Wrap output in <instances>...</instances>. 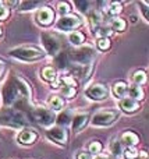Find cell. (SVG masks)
<instances>
[{
  "label": "cell",
  "mask_w": 149,
  "mask_h": 159,
  "mask_svg": "<svg viewBox=\"0 0 149 159\" xmlns=\"http://www.w3.org/2000/svg\"><path fill=\"white\" fill-rule=\"evenodd\" d=\"M49 106L52 110H61L64 107V101L61 96H52L49 101Z\"/></svg>",
  "instance_id": "d4e9b609"
},
{
  "label": "cell",
  "mask_w": 149,
  "mask_h": 159,
  "mask_svg": "<svg viewBox=\"0 0 149 159\" xmlns=\"http://www.w3.org/2000/svg\"><path fill=\"white\" fill-rule=\"evenodd\" d=\"M70 4L68 3H59V13L61 14V16H67V14L70 13Z\"/></svg>",
  "instance_id": "d6a6232c"
},
{
  "label": "cell",
  "mask_w": 149,
  "mask_h": 159,
  "mask_svg": "<svg viewBox=\"0 0 149 159\" xmlns=\"http://www.w3.org/2000/svg\"><path fill=\"white\" fill-rule=\"evenodd\" d=\"M0 7H2V2H0Z\"/></svg>",
  "instance_id": "b9f144b4"
},
{
  "label": "cell",
  "mask_w": 149,
  "mask_h": 159,
  "mask_svg": "<svg viewBox=\"0 0 149 159\" xmlns=\"http://www.w3.org/2000/svg\"><path fill=\"white\" fill-rule=\"evenodd\" d=\"M68 119H70V112H64L57 117V121L60 124H67L68 123Z\"/></svg>",
  "instance_id": "836d02e7"
},
{
  "label": "cell",
  "mask_w": 149,
  "mask_h": 159,
  "mask_svg": "<svg viewBox=\"0 0 149 159\" xmlns=\"http://www.w3.org/2000/svg\"><path fill=\"white\" fill-rule=\"evenodd\" d=\"M31 117L35 123L41 124L43 127H49L53 124V121L56 120V116L53 113V110L45 109V107H36V109L31 110Z\"/></svg>",
  "instance_id": "5b68a950"
},
{
  "label": "cell",
  "mask_w": 149,
  "mask_h": 159,
  "mask_svg": "<svg viewBox=\"0 0 149 159\" xmlns=\"http://www.w3.org/2000/svg\"><path fill=\"white\" fill-rule=\"evenodd\" d=\"M85 95L94 101H103L109 96V89L103 84H95L85 91Z\"/></svg>",
  "instance_id": "30bf717a"
},
{
  "label": "cell",
  "mask_w": 149,
  "mask_h": 159,
  "mask_svg": "<svg viewBox=\"0 0 149 159\" xmlns=\"http://www.w3.org/2000/svg\"><path fill=\"white\" fill-rule=\"evenodd\" d=\"M88 20H89L91 30L94 31V32H96L98 28L100 27V24H102V21H103V16H102V13H100V11L94 10V11H91V13H89Z\"/></svg>",
  "instance_id": "4fadbf2b"
},
{
  "label": "cell",
  "mask_w": 149,
  "mask_h": 159,
  "mask_svg": "<svg viewBox=\"0 0 149 159\" xmlns=\"http://www.w3.org/2000/svg\"><path fill=\"white\" fill-rule=\"evenodd\" d=\"M42 3L41 2H25L21 4V7H20V10L25 11V10H33L35 7H38V6H41Z\"/></svg>",
  "instance_id": "f546056e"
},
{
  "label": "cell",
  "mask_w": 149,
  "mask_h": 159,
  "mask_svg": "<svg viewBox=\"0 0 149 159\" xmlns=\"http://www.w3.org/2000/svg\"><path fill=\"white\" fill-rule=\"evenodd\" d=\"M3 95V105H17L20 107L25 106L27 101L31 95V89L28 84L20 77H11L7 80L2 91Z\"/></svg>",
  "instance_id": "6da1fadb"
},
{
  "label": "cell",
  "mask_w": 149,
  "mask_h": 159,
  "mask_svg": "<svg viewBox=\"0 0 149 159\" xmlns=\"http://www.w3.org/2000/svg\"><path fill=\"white\" fill-rule=\"evenodd\" d=\"M133 81L135 82V85H144L145 82L148 81V75H147V73L144 71V70H137L135 73L133 74Z\"/></svg>",
  "instance_id": "44dd1931"
},
{
  "label": "cell",
  "mask_w": 149,
  "mask_h": 159,
  "mask_svg": "<svg viewBox=\"0 0 149 159\" xmlns=\"http://www.w3.org/2000/svg\"><path fill=\"white\" fill-rule=\"evenodd\" d=\"M119 115L120 113L117 110H100V112L95 113V116L92 117V124L98 127L110 126L119 119Z\"/></svg>",
  "instance_id": "8992f818"
},
{
  "label": "cell",
  "mask_w": 149,
  "mask_h": 159,
  "mask_svg": "<svg viewBox=\"0 0 149 159\" xmlns=\"http://www.w3.org/2000/svg\"><path fill=\"white\" fill-rule=\"evenodd\" d=\"M121 143H124L127 147H135L139 143V137L134 131H125L121 135Z\"/></svg>",
  "instance_id": "2e32d148"
},
{
  "label": "cell",
  "mask_w": 149,
  "mask_h": 159,
  "mask_svg": "<svg viewBox=\"0 0 149 159\" xmlns=\"http://www.w3.org/2000/svg\"><path fill=\"white\" fill-rule=\"evenodd\" d=\"M98 48H99L100 50H109V48H110V39L107 38H102V39H98Z\"/></svg>",
  "instance_id": "1f68e13d"
},
{
  "label": "cell",
  "mask_w": 149,
  "mask_h": 159,
  "mask_svg": "<svg viewBox=\"0 0 149 159\" xmlns=\"http://www.w3.org/2000/svg\"><path fill=\"white\" fill-rule=\"evenodd\" d=\"M88 152H89V154H92V155L100 154V152H102V143H100V141H98V140L91 141V143H89V145H88Z\"/></svg>",
  "instance_id": "4316f807"
},
{
  "label": "cell",
  "mask_w": 149,
  "mask_h": 159,
  "mask_svg": "<svg viewBox=\"0 0 149 159\" xmlns=\"http://www.w3.org/2000/svg\"><path fill=\"white\" fill-rule=\"evenodd\" d=\"M112 30L116 31V32H124L125 28H127V21H125L124 18H121V17H117V18H114L113 21H112Z\"/></svg>",
  "instance_id": "ffe728a7"
},
{
  "label": "cell",
  "mask_w": 149,
  "mask_h": 159,
  "mask_svg": "<svg viewBox=\"0 0 149 159\" xmlns=\"http://www.w3.org/2000/svg\"><path fill=\"white\" fill-rule=\"evenodd\" d=\"M75 159H92V154H89L86 151H80L77 154V157H75Z\"/></svg>",
  "instance_id": "74e56055"
},
{
  "label": "cell",
  "mask_w": 149,
  "mask_h": 159,
  "mask_svg": "<svg viewBox=\"0 0 149 159\" xmlns=\"http://www.w3.org/2000/svg\"><path fill=\"white\" fill-rule=\"evenodd\" d=\"M148 157H149L148 152H145V151H142V152H141V158H142V159H147Z\"/></svg>",
  "instance_id": "f35d334b"
},
{
  "label": "cell",
  "mask_w": 149,
  "mask_h": 159,
  "mask_svg": "<svg viewBox=\"0 0 149 159\" xmlns=\"http://www.w3.org/2000/svg\"><path fill=\"white\" fill-rule=\"evenodd\" d=\"M68 41L71 42L72 45H75V46H78V45L84 43V41H85V35H84L82 32H78V31H74V32L70 34L68 36Z\"/></svg>",
  "instance_id": "603a6c76"
},
{
  "label": "cell",
  "mask_w": 149,
  "mask_h": 159,
  "mask_svg": "<svg viewBox=\"0 0 149 159\" xmlns=\"http://www.w3.org/2000/svg\"><path fill=\"white\" fill-rule=\"evenodd\" d=\"M139 8H141L142 11V16H144V18L149 21V6L144 4V3H139Z\"/></svg>",
  "instance_id": "d590c367"
},
{
  "label": "cell",
  "mask_w": 149,
  "mask_h": 159,
  "mask_svg": "<svg viewBox=\"0 0 149 159\" xmlns=\"http://www.w3.org/2000/svg\"><path fill=\"white\" fill-rule=\"evenodd\" d=\"M68 59L71 61H74L75 64H80V66H89V64L94 61L96 52L92 46L86 45V46H81L77 49H71L68 52Z\"/></svg>",
  "instance_id": "7a4b0ae2"
},
{
  "label": "cell",
  "mask_w": 149,
  "mask_h": 159,
  "mask_svg": "<svg viewBox=\"0 0 149 159\" xmlns=\"http://www.w3.org/2000/svg\"><path fill=\"white\" fill-rule=\"evenodd\" d=\"M46 135L50 141L59 144V145H67L68 143V131L64 127H53V129L47 130Z\"/></svg>",
  "instance_id": "52a82bcc"
},
{
  "label": "cell",
  "mask_w": 149,
  "mask_h": 159,
  "mask_svg": "<svg viewBox=\"0 0 149 159\" xmlns=\"http://www.w3.org/2000/svg\"><path fill=\"white\" fill-rule=\"evenodd\" d=\"M81 24H82V21L78 16H63L57 21V28L60 31H71L78 28Z\"/></svg>",
  "instance_id": "ba28073f"
},
{
  "label": "cell",
  "mask_w": 149,
  "mask_h": 159,
  "mask_svg": "<svg viewBox=\"0 0 149 159\" xmlns=\"http://www.w3.org/2000/svg\"><path fill=\"white\" fill-rule=\"evenodd\" d=\"M55 63L57 64V67L59 69H61V70H68V67H70L68 56L64 55V53H61V55H59L57 57H56Z\"/></svg>",
  "instance_id": "7402d4cb"
},
{
  "label": "cell",
  "mask_w": 149,
  "mask_h": 159,
  "mask_svg": "<svg viewBox=\"0 0 149 159\" xmlns=\"http://www.w3.org/2000/svg\"><path fill=\"white\" fill-rule=\"evenodd\" d=\"M124 157H125V159H137V157H138V151H137L134 147H128V148L124 151Z\"/></svg>",
  "instance_id": "4dcf8cb0"
},
{
  "label": "cell",
  "mask_w": 149,
  "mask_h": 159,
  "mask_svg": "<svg viewBox=\"0 0 149 159\" xmlns=\"http://www.w3.org/2000/svg\"><path fill=\"white\" fill-rule=\"evenodd\" d=\"M110 151L114 157H120L123 154V145H121V141L117 140V138H113L110 141Z\"/></svg>",
  "instance_id": "cb8c5ba5"
},
{
  "label": "cell",
  "mask_w": 149,
  "mask_h": 159,
  "mask_svg": "<svg viewBox=\"0 0 149 159\" xmlns=\"http://www.w3.org/2000/svg\"><path fill=\"white\" fill-rule=\"evenodd\" d=\"M98 159H106V158H98Z\"/></svg>",
  "instance_id": "60d3db41"
},
{
  "label": "cell",
  "mask_w": 149,
  "mask_h": 159,
  "mask_svg": "<svg viewBox=\"0 0 149 159\" xmlns=\"http://www.w3.org/2000/svg\"><path fill=\"white\" fill-rule=\"evenodd\" d=\"M41 75L45 81H49V82H55L56 78H57V73H56V70L53 69V67H49V66L45 67V69L42 70Z\"/></svg>",
  "instance_id": "d6986e66"
},
{
  "label": "cell",
  "mask_w": 149,
  "mask_h": 159,
  "mask_svg": "<svg viewBox=\"0 0 149 159\" xmlns=\"http://www.w3.org/2000/svg\"><path fill=\"white\" fill-rule=\"evenodd\" d=\"M112 34H113V30H112V27H109V25H105V27H102L100 25L99 28H98V31L95 32V35L98 36L99 39H102V38H110L112 36Z\"/></svg>",
  "instance_id": "484cf974"
},
{
  "label": "cell",
  "mask_w": 149,
  "mask_h": 159,
  "mask_svg": "<svg viewBox=\"0 0 149 159\" xmlns=\"http://www.w3.org/2000/svg\"><path fill=\"white\" fill-rule=\"evenodd\" d=\"M8 16H10V11H8V8L4 7V6H2V7H0V21H4V20H7Z\"/></svg>",
  "instance_id": "e575fe53"
},
{
  "label": "cell",
  "mask_w": 149,
  "mask_h": 159,
  "mask_svg": "<svg viewBox=\"0 0 149 159\" xmlns=\"http://www.w3.org/2000/svg\"><path fill=\"white\" fill-rule=\"evenodd\" d=\"M89 4H91L89 2H75V6H77V7L80 8L81 11H84V13H86V10H88Z\"/></svg>",
  "instance_id": "8d00e7d4"
},
{
  "label": "cell",
  "mask_w": 149,
  "mask_h": 159,
  "mask_svg": "<svg viewBox=\"0 0 149 159\" xmlns=\"http://www.w3.org/2000/svg\"><path fill=\"white\" fill-rule=\"evenodd\" d=\"M0 36H2V28H0Z\"/></svg>",
  "instance_id": "ab89813d"
},
{
  "label": "cell",
  "mask_w": 149,
  "mask_h": 159,
  "mask_svg": "<svg viewBox=\"0 0 149 159\" xmlns=\"http://www.w3.org/2000/svg\"><path fill=\"white\" fill-rule=\"evenodd\" d=\"M61 93H63L64 98H74L75 93H77V88L75 87H71V85H63V88H61Z\"/></svg>",
  "instance_id": "83f0119b"
},
{
  "label": "cell",
  "mask_w": 149,
  "mask_h": 159,
  "mask_svg": "<svg viewBox=\"0 0 149 159\" xmlns=\"http://www.w3.org/2000/svg\"><path fill=\"white\" fill-rule=\"evenodd\" d=\"M38 138V134H36L33 130H22L18 135H17V141L22 145H31L33 144Z\"/></svg>",
  "instance_id": "7c38bea8"
},
{
  "label": "cell",
  "mask_w": 149,
  "mask_h": 159,
  "mask_svg": "<svg viewBox=\"0 0 149 159\" xmlns=\"http://www.w3.org/2000/svg\"><path fill=\"white\" fill-rule=\"evenodd\" d=\"M120 107H121L125 113H134L139 109V103L137 101H134V99L127 98V99H121V102H120Z\"/></svg>",
  "instance_id": "9a60e30c"
},
{
  "label": "cell",
  "mask_w": 149,
  "mask_h": 159,
  "mask_svg": "<svg viewBox=\"0 0 149 159\" xmlns=\"http://www.w3.org/2000/svg\"><path fill=\"white\" fill-rule=\"evenodd\" d=\"M53 21H55V11H53L52 7L43 6V7L39 8V11L36 13V22H38L39 25L47 27V25H50Z\"/></svg>",
  "instance_id": "8fae6325"
},
{
  "label": "cell",
  "mask_w": 149,
  "mask_h": 159,
  "mask_svg": "<svg viewBox=\"0 0 149 159\" xmlns=\"http://www.w3.org/2000/svg\"><path fill=\"white\" fill-rule=\"evenodd\" d=\"M0 124L17 129V127H24L27 124V120L20 112H17L14 109H7L0 112Z\"/></svg>",
  "instance_id": "277c9868"
},
{
  "label": "cell",
  "mask_w": 149,
  "mask_h": 159,
  "mask_svg": "<svg viewBox=\"0 0 149 159\" xmlns=\"http://www.w3.org/2000/svg\"><path fill=\"white\" fill-rule=\"evenodd\" d=\"M42 42H43V48L50 56H56L60 50V42L52 34H42Z\"/></svg>",
  "instance_id": "9c48e42d"
},
{
  "label": "cell",
  "mask_w": 149,
  "mask_h": 159,
  "mask_svg": "<svg viewBox=\"0 0 149 159\" xmlns=\"http://www.w3.org/2000/svg\"><path fill=\"white\" fill-rule=\"evenodd\" d=\"M112 91H113V93L117 96V98H123V96H125L128 92V85L125 84L124 81H117L116 84L113 85Z\"/></svg>",
  "instance_id": "e0dca14e"
},
{
  "label": "cell",
  "mask_w": 149,
  "mask_h": 159,
  "mask_svg": "<svg viewBox=\"0 0 149 159\" xmlns=\"http://www.w3.org/2000/svg\"><path fill=\"white\" fill-rule=\"evenodd\" d=\"M121 10H123V6L120 4V3L114 2V3H112V4L109 6L107 14H110V16H117V14L121 13Z\"/></svg>",
  "instance_id": "f1b7e54d"
},
{
  "label": "cell",
  "mask_w": 149,
  "mask_h": 159,
  "mask_svg": "<svg viewBox=\"0 0 149 159\" xmlns=\"http://www.w3.org/2000/svg\"><path fill=\"white\" fill-rule=\"evenodd\" d=\"M10 56L18 59L22 61H35L38 59L43 57L45 52L39 48L35 46H22V48H15L10 52Z\"/></svg>",
  "instance_id": "3957f363"
},
{
  "label": "cell",
  "mask_w": 149,
  "mask_h": 159,
  "mask_svg": "<svg viewBox=\"0 0 149 159\" xmlns=\"http://www.w3.org/2000/svg\"><path fill=\"white\" fill-rule=\"evenodd\" d=\"M88 115L86 113H80V115H77L74 117V120H72V130L74 131H81V130H84L86 127V124H88Z\"/></svg>",
  "instance_id": "5bb4252c"
},
{
  "label": "cell",
  "mask_w": 149,
  "mask_h": 159,
  "mask_svg": "<svg viewBox=\"0 0 149 159\" xmlns=\"http://www.w3.org/2000/svg\"><path fill=\"white\" fill-rule=\"evenodd\" d=\"M128 92H130V96L131 99H134V101H141V99H144V91H142V88L139 87V85H131V87H128Z\"/></svg>",
  "instance_id": "ac0fdd59"
}]
</instances>
